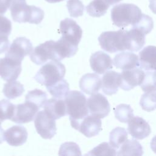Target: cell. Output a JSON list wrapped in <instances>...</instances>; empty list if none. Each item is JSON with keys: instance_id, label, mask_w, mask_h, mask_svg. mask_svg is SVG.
<instances>
[{"instance_id": "obj_15", "label": "cell", "mask_w": 156, "mask_h": 156, "mask_svg": "<svg viewBox=\"0 0 156 156\" xmlns=\"http://www.w3.org/2000/svg\"><path fill=\"white\" fill-rule=\"evenodd\" d=\"M90 63L93 71L99 74H104L113 67V61L111 57L102 51L93 53L90 57Z\"/></svg>"}, {"instance_id": "obj_43", "label": "cell", "mask_w": 156, "mask_h": 156, "mask_svg": "<svg viewBox=\"0 0 156 156\" xmlns=\"http://www.w3.org/2000/svg\"><path fill=\"white\" fill-rule=\"evenodd\" d=\"M151 147L152 151L156 154V135L153 137L151 141Z\"/></svg>"}, {"instance_id": "obj_19", "label": "cell", "mask_w": 156, "mask_h": 156, "mask_svg": "<svg viewBox=\"0 0 156 156\" xmlns=\"http://www.w3.org/2000/svg\"><path fill=\"white\" fill-rule=\"evenodd\" d=\"M113 63L118 69L122 70L133 69L140 66L139 58L134 53L121 52L115 55Z\"/></svg>"}, {"instance_id": "obj_14", "label": "cell", "mask_w": 156, "mask_h": 156, "mask_svg": "<svg viewBox=\"0 0 156 156\" xmlns=\"http://www.w3.org/2000/svg\"><path fill=\"white\" fill-rule=\"evenodd\" d=\"M127 131L133 138L143 140L150 135L151 129L148 122L143 118L133 116L128 122Z\"/></svg>"}, {"instance_id": "obj_41", "label": "cell", "mask_w": 156, "mask_h": 156, "mask_svg": "<svg viewBox=\"0 0 156 156\" xmlns=\"http://www.w3.org/2000/svg\"><path fill=\"white\" fill-rule=\"evenodd\" d=\"M10 0H0V15H4L10 5Z\"/></svg>"}, {"instance_id": "obj_4", "label": "cell", "mask_w": 156, "mask_h": 156, "mask_svg": "<svg viewBox=\"0 0 156 156\" xmlns=\"http://www.w3.org/2000/svg\"><path fill=\"white\" fill-rule=\"evenodd\" d=\"M65 73V67L61 62L51 60L40 68L34 79L39 83L46 87L52 85L63 79Z\"/></svg>"}, {"instance_id": "obj_49", "label": "cell", "mask_w": 156, "mask_h": 156, "mask_svg": "<svg viewBox=\"0 0 156 156\" xmlns=\"http://www.w3.org/2000/svg\"><path fill=\"white\" fill-rule=\"evenodd\" d=\"M155 95H156V94H155Z\"/></svg>"}, {"instance_id": "obj_10", "label": "cell", "mask_w": 156, "mask_h": 156, "mask_svg": "<svg viewBox=\"0 0 156 156\" xmlns=\"http://www.w3.org/2000/svg\"><path fill=\"white\" fill-rule=\"evenodd\" d=\"M60 30L62 38L78 46L82 38V30L74 20L67 18L61 21Z\"/></svg>"}, {"instance_id": "obj_7", "label": "cell", "mask_w": 156, "mask_h": 156, "mask_svg": "<svg viewBox=\"0 0 156 156\" xmlns=\"http://www.w3.org/2000/svg\"><path fill=\"white\" fill-rule=\"evenodd\" d=\"M32 44L26 37L15 39L5 53V57L15 62L21 63L24 57L30 55L33 51Z\"/></svg>"}, {"instance_id": "obj_31", "label": "cell", "mask_w": 156, "mask_h": 156, "mask_svg": "<svg viewBox=\"0 0 156 156\" xmlns=\"http://www.w3.org/2000/svg\"><path fill=\"white\" fill-rule=\"evenodd\" d=\"M116 118L121 122L127 123L133 116V109L130 105L121 104L115 108Z\"/></svg>"}, {"instance_id": "obj_44", "label": "cell", "mask_w": 156, "mask_h": 156, "mask_svg": "<svg viewBox=\"0 0 156 156\" xmlns=\"http://www.w3.org/2000/svg\"><path fill=\"white\" fill-rule=\"evenodd\" d=\"M122 0H105V1L110 6L112 5H113L115 4H116Z\"/></svg>"}, {"instance_id": "obj_18", "label": "cell", "mask_w": 156, "mask_h": 156, "mask_svg": "<svg viewBox=\"0 0 156 156\" xmlns=\"http://www.w3.org/2000/svg\"><path fill=\"white\" fill-rule=\"evenodd\" d=\"M102 87L101 77L94 73H87L83 75L79 81V87L82 92L87 94L97 93Z\"/></svg>"}, {"instance_id": "obj_27", "label": "cell", "mask_w": 156, "mask_h": 156, "mask_svg": "<svg viewBox=\"0 0 156 156\" xmlns=\"http://www.w3.org/2000/svg\"><path fill=\"white\" fill-rule=\"evenodd\" d=\"M109 7L105 0H93L86 7V10L89 15L93 17H100L106 13Z\"/></svg>"}, {"instance_id": "obj_13", "label": "cell", "mask_w": 156, "mask_h": 156, "mask_svg": "<svg viewBox=\"0 0 156 156\" xmlns=\"http://www.w3.org/2000/svg\"><path fill=\"white\" fill-rule=\"evenodd\" d=\"M21 71V63L5 56L0 58V76L7 82L15 80Z\"/></svg>"}, {"instance_id": "obj_39", "label": "cell", "mask_w": 156, "mask_h": 156, "mask_svg": "<svg viewBox=\"0 0 156 156\" xmlns=\"http://www.w3.org/2000/svg\"><path fill=\"white\" fill-rule=\"evenodd\" d=\"M152 72L147 71L145 73L144 79L141 84V88L144 92H156V87L154 85L152 78Z\"/></svg>"}, {"instance_id": "obj_17", "label": "cell", "mask_w": 156, "mask_h": 156, "mask_svg": "<svg viewBox=\"0 0 156 156\" xmlns=\"http://www.w3.org/2000/svg\"><path fill=\"white\" fill-rule=\"evenodd\" d=\"M27 132L23 126H13L5 131V140L12 146H20L26 143Z\"/></svg>"}, {"instance_id": "obj_29", "label": "cell", "mask_w": 156, "mask_h": 156, "mask_svg": "<svg viewBox=\"0 0 156 156\" xmlns=\"http://www.w3.org/2000/svg\"><path fill=\"white\" fill-rule=\"evenodd\" d=\"M127 140V132L124 128L116 127L110 133V144L115 149H119Z\"/></svg>"}, {"instance_id": "obj_24", "label": "cell", "mask_w": 156, "mask_h": 156, "mask_svg": "<svg viewBox=\"0 0 156 156\" xmlns=\"http://www.w3.org/2000/svg\"><path fill=\"white\" fill-rule=\"evenodd\" d=\"M55 49L57 60L60 61L65 58H69L74 55L78 50L77 45L61 37L55 43Z\"/></svg>"}, {"instance_id": "obj_33", "label": "cell", "mask_w": 156, "mask_h": 156, "mask_svg": "<svg viewBox=\"0 0 156 156\" xmlns=\"http://www.w3.org/2000/svg\"><path fill=\"white\" fill-rule=\"evenodd\" d=\"M132 27L136 28L143 32L145 35H147L154 27L152 18L149 15L142 13L140 20L132 26Z\"/></svg>"}, {"instance_id": "obj_21", "label": "cell", "mask_w": 156, "mask_h": 156, "mask_svg": "<svg viewBox=\"0 0 156 156\" xmlns=\"http://www.w3.org/2000/svg\"><path fill=\"white\" fill-rule=\"evenodd\" d=\"M140 66L146 71H156V46H147L139 53Z\"/></svg>"}, {"instance_id": "obj_45", "label": "cell", "mask_w": 156, "mask_h": 156, "mask_svg": "<svg viewBox=\"0 0 156 156\" xmlns=\"http://www.w3.org/2000/svg\"><path fill=\"white\" fill-rule=\"evenodd\" d=\"M152 82L154 85L156 87V71L152 72Z\"/></svg>"}, {"instance_id": "obj_37", "label": "cell", "mask_w": 156, "mask_h": 156, "mask_svg": "<svg viewBox=\"0 0 156 156\" xmlns=\"http://www.w3.org/2000/svg\"><path fill=\"white\" fill-rule=\"evenodd\" d=\"M60 155H80V149L79 146L73 142L65 143L60 146L59 150Z\"/></svg>"}, {"instance_id": "obj_48", "label": "cell", "mask_w": 156, "mask_h": 156, "mask_svg": "<svg viewBox=\"0 0 156 156\" xmlns=\"http://www.w3.org/2000/svg\"><path fill=\"white\" fill-rule=\"evenodd\" d=\"M12 1H13V0H10V2H12ZM10 4H11V3H10Z\"/></svg>"}, {"instance_id": "obj_32", "label": "cell", "mask_w": 156, "mask_h": 156, "mask_svg": "<svg viewBox=\"0 0 156 156\" xmlns=\"http://www.w3.org/2000/svg\"><path fill=\"white\" fill-rule=\"evenodd\" d=\"M156 92H145L141 98L140 104L141 108L147 112L156 109Z\"/></svg>"}, {"instance_id": "obj_22", "label": "cell", "mask_w": 156, "mask_h": 156, "mask_svg": "<svg viewBox=\"0 0 156 156\" xmlns=\"http://www.w3.org/2000/svg\"><path fill=\"white\" fill-rule=\"evenodd\" d=\"M44 110L53 119H57L67 115L65 102L62 99H49L44 104Z\"/></svg>"}, {"instance_id": "obj_34", "label": "cell", "mask_w": 156, "mask_h": 156, "mask_svg": "<svg viewBox=\"0 0 156 156\" xmlns=\"http://www.w3.org/2000/svg\"><path fill=\"white\" fill-rule=\"evenodd\" d=\"M15 107L8 100L0 101V120L2 122L5 119H11L14 115Z\"/></svg>"}, {"instance_id": "obj_12", "label": "cell", "mask_w": 156, "mask_h": 156, "mask_svg": "<svg viewBox=\"0 0 156 156\" xmlns=\"http://www.w3.org/2000/svg\"><path fill=\"white\" fill-rule=\"evenodd\" d=\"M40 108L35 104L25 101L16 105L15 113L10 119L17 124H24L32 121Z\"/></svg>"}, {"instance_id": "obj_36", "label": "cell", "mask_w": 156, "mask_h": 156, "mask_svg": "<svg viewBox=\"0 0 156 156\" xmlns=\"http://www.w3.org/2000/svg\"><path fill=\"white\" fill-rule=\"evenodd\" d=\"M66 7L70 16L74 18L82 16L85 9L83 3L80 0H68Z\"/></svg>"}, {"instance_id": "obj_9", "label": "cell", "mask_w": 156, "mask_h": 156, "mask_svg": "<svg viewBox=\"0 0 156 156\" xmlns=\"http://www.w3.org/2000/svg\"><path fill=\"white\" fill-rule=\"evenodd\" d=\"M87 106L89 113L99 118H105L110 111L108 100L101 93H96L89 97L87 99Z\"/></svg>"}, {"instance_id": "obj_5", "label": "cell", "mask_w": 156, "mask_h": 156, "mask_svg": "<svg viewBox=\"0 0 156 156\" xmlns=\"http://www.w3.org/2000/svg\"><path fill=\"white\" fill-rule=\"evenodd\" d=\"M98 41L102 49L110 53L127 50L126 30L104 32L98 37Z\"/></svg>"}, {"instance_id": "obj_2", "label": "cell", "mask_w": 156, "mask_h": 156, "mask_svg": "<svg viewBox=\"0 0 156 156\" xmlns=\"http://www.w3.org/2000/svg\"><path fill=\"white\" fill-rule=\"evenodd\" d=\"M9 8L13 20L19 23L38 24L44 18V12L41 9L27 5L26 0H13Z\"/></svg>"}, {"instance_id": "obj_47", "label": "cell", "mask_w": 156, "mask_h": 156, "mask_svg": "<svg viewBox=\"0 0 156 156\" xmlns=\"http://www.w3.org/2000/svg\"><path fill=\"white\" fill-rule=\"evenodd\" d=\"M1 122H2V121H1V120H0V127H1Z\"/></svg>"}, {"instance_id": "obj_23", "label": "cell", "mask_w": 156, "mask_h": 156, "mask_svg": "<svg viewBox=\"0 0 156 156\" xmlns=\"http://www.w3.org/2000/svg\"><path fill=\"white\" fill-rule=\"evenodd\" d=\"M145 35L136 28L126 30L127 50L135 52L141 49L145 44Z\"/></svg>"}, {"instance_id": "obj_1", "label": "cell", "mask_w": 156, "mask_h": 156, "mask_svg": "<svg viewBox=\"0 0 156 156\" xmlns=\"http://www.w3.org/2000/svg\"><path fill=\"white\" fill-rule=\"evenodd\" d=\"M64 101L67 115L69 116L71 125L77 130L80 122L89 113L86 97L80 91L73 90L68 92Z\"/></svg>"}, {"instance_id": "obj_3", "label": "cell", "mask_w": 156, "mask_h": 156, "mask_svg": "<svg viewBox=\"0 0 156 156\" xmlns=\"http://www.w3.org/2000/svg\"><path fill=\"white\" fill-rule=\"evenodd\" d=\"M141 15L140 9L133 4H119L115 5L111 10V18L113 24L122 28L130 24H135Z\"/></svg>"}, {"instance_id": "obj_16", "label": "cell", "mask_w": 156, "mask_h": 156, "mask_svg": "<svg viewBox=\"0 0 156 156\" xmlns=\"http://www.w3.org/2000/svg\"><path fill=\"white\" fill-rule=\"evenodd\" d=\"M101 118L92 115L85 116L79 123L77 130L88 138L94 136L102 130Z\"/></svg>"}, {"instance_id": "obj_28", "label": "cell", "mask_w": 156, "mask_h": 156, "mask_svg": "<svg viewBox=\"0 0 156 156\" xmlns=\"http://www.w3.org/2000/svg\"><path fill=\"white\" fill-rule=\"evenodd\" d=\"M46 87L54 98L62 99L66 97L69 90L68 82L63 79L52 85L46 86Z\"/></svg>"}, {"instance_id": "obj_26", "label": "cell", "mask_w": 156, "mask_h": 156, "mask_svg": "<svg viewBox=\"0 0 156 156\" xmlns=\"http://www.w3.org/2000/svg\"><path fill=\"white\" fill-rule=\"evenodd\" d=\"M24 91V88L20 82L12 80L4 84L2 92L4 96L9 99H13L21 96Z\"/></svg>"}, {"instance_id": "obj_30", "label": "cell", "mask_w": 156, "mask_h": 156, "mask_svg": "<svg viewBox=\"0 0 156 156\" xmlns=\"http://www.w3.org/2000/svg\"><path fill=\"white\" fill-rule=\"evenodd\" d=\"M47 97L48 95L44 91L38 89H35L28 92L26 95L25 101L31 102L40 108L41 107H43L47 102Z\"/></svg>"}, {"instance_id": "obj_11", "label": "cell", "mask_w": 156, "mask_h": 156, "mask_svg": "<svg viewBox=\"0 0 156 156\" xmlns=\"http://www.w3.org/2000/svg\"><path fill=\"white\" fill-rule=\"evenodd\" d=\"M144 77L145 73L139 67L123 70L121 74L120 87L125 91H129L138 85H141Z\"/></svg>"}, {"instance_id": "obj_40", "label": "cell", "mask_w": 156, "mask_h": 156, "mask_svg": "<svg viewBox=\"0 0 156 156\" xmlns=\"http://www.w3.org/2000/svg\"><path fill=\"white\" fill-rule=\"evenodd\" d=\"M9 46V41L8 37H0V54L7 51Z\"/></svg>"}, {"instance_id": "obj_25", "label": "cell", "mask_w": 156, "mask_h": 156, "mask_svg": "<svg viewBox=\"0 0 156 156\" xmlns=\"http://www.w3.org/2000/svg\"><path fill=\"white\" fill-rule=\"evenodd\" d=\"M143 154L141 144L135 140H127L116 154L117 155H141Z\"/></svg>"}, {"instance_id": "obj_38", "label": "cell", "mask_w": 156, "mask_h": 156, "mask_svg": "<svg viewBox=\"0 0 156 156\" xmlns=\"http://www.w3.org/2000/svg\"><path fill=\"white\" fill-rule=\"evenodd\" d=\"M12 31V23L6 17L0 15V37H8Z\"/></svg>"}, {"instance_id": "obj_35", "label": "cell", "mask_w": 156, "mask_h": 156, "mask_svg": "<svg viewBox=\"0 0 156 156\" xmlns=\"http://www.w3.org/2000/svg\"><path fill=\"white\" fill-rule=\"evenodd\" d=\"M116 149L108 143L104 142L90 151L88 155H116Z\"/></svg>"}, {"instance_id": "obj_46", "label": "cell", "mask_w": 156, "mask_h": 156, "mask_svg": "<svg viewBox=\"0 0 156 156\" xmlns=\"http://www.w3.org/2000/svg\"><path fill=\"white\" fill-rule=\"evenodd\" d=\"M45 1H46L48 2H49V3H56V2L63 1V0H45Z\"/></svg>"}, {"instance_id": "obj_6", "label": "cell", "mask_w": 156, "mask_h": 156, "mask_svg": "<svg viewBox=\"0 0 156 156\" xmlns=\"http://www.w3.org/2000/svg\"><path fill=\"white\" fill-rule=\"evenodd\" d=\"M34 124L37 133L44 139H51L55 134L57 127L55 119L44 110L38 112L35 118Z\"/></svg>"}, {"instance_id": "obj_42", "label": "cell", "mask_w": 156, "mask_h": 156, "mask_svg": "<svg viewBox=\"0 0 156 156\" xmlns=\"http://www.w3.org/2000/svg\"><path fill=\"white\" fill-rule=\"evenodd\" d=\"M149 7L151 11L156 14V0H150Z\"/></svg>"}, {"instance_id": "obj_20", "label": "cell", "mask_w": 156, "mask_h": 156, "mask_svg": "<svg viewBox=\"0 0 156 156\" xmlns=\"http://www.w3.org/2000/svg\"><path fill=\"white\" fill-rule=\"evenodd\" d=\"M121 83V74L114 71H107L102 79V90L107 95L117 93Z\"/></svg>"}, {"instance_id": "obj_8", "label": "cell", "mask_w": 156, "mask_h": 156, "mask_svg": "<svg viewBox=\"0 0 156 156\" xmlns=\"http://www.w3.org/2000/svg\"><path fill=\"white\" fill-rule=\"evenodd\" d=\"M55 43L53 40H49L36 46L30 54L31 61L38 65L45 63L48 60L58 61Z\"/></svg>"}]
</instances>
